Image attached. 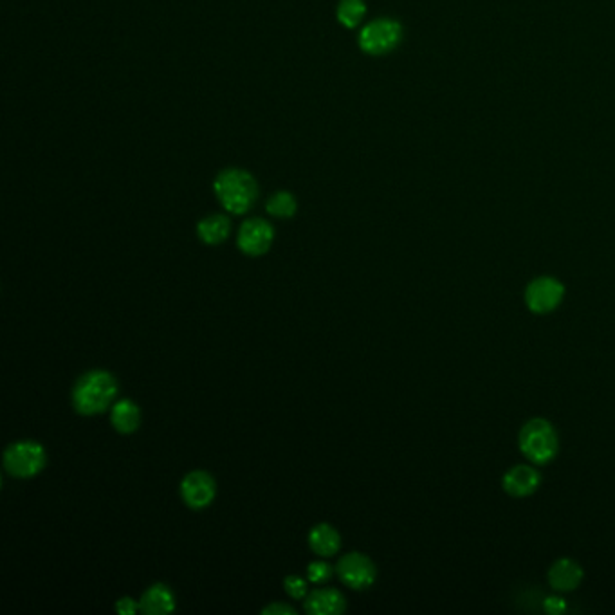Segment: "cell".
<instances>
[{"mask_svg":"<svg viewBox=\"0 0 615 615\" xmlns=\"http://www.w3.org/2000/svg\"><path fill=\"white\" fill-rule=\"evenodd\" d=\"M116 610L121 615H134L138 614L141 609H139V603L134 601L132 598H123V600L118 601Z\"/></svg>","mask_w":615,"mask_h":615,"instance_id":"obj_22","label":"cell"},{"mask_svg":"<svg viewBox=\"0 0 615 615\" xmlns=\"http://www.w3.org/2000/svg\"><path fill=\"white\" fill-rule=\"evenodd\" d=\"M229 231H231V224L226 215L206 216L205 220H201L197 226L199 238L209 245L222 244L229 236Z\"/></svg>","mask_w":615,"mask_h":615,"instance_id":"obj_16","label":"cell"},{"mask_svg":"<svg viewBox=\"0 0 615 615\" xmlns=\"http://www.w3.org/2000/svg\"><path fill=\"white\" fill-rule=\"evenodd\" d=\"M543 609H545V612H549V614H563V612L567 610V603H565V600L560 598V596H551V598H547V600L543 601Z\"/></svg>","mask_w":615,"mask_h":615,"instance_id":"obj_21","label":"cell"},{"mask_svg":"<svg viewBox=\"0 0 615 615\" xmlns=\"http://www.w3.org/2000/svg\"><path fill=\"white\" fill-rule=\"evenodd\" d=\"M502 485H504V491L509 496L525 498V496H531L538 491V487L542 485V475L533 466L518 464V466L507 469V473L504 475Z\"/></svg>","mask_w":615,"mask_h":615,"instance_id":"obj_10","label":"cell"},{"mask_svg":"<svg viewBox=\"0 0 615 615\" xmlns=\"http://www.w3.org/2000/svg\"><path fill=\"white\" fill-rule=\"evenodd\" d=\"M336 572L340 580L354 591H365L376 581L378 571L372 560L361 553H351L340 558Z\"/></svg>","mask_w":615,"mask_h":615,"instance_id":"obj_7","label":"cell"},{"mask_svg":"<svg viewBox=\"0 0 615 615\" xmlns=\"http://www.w3.org/2000/svg\"><path fill=\"white\" fill-rule=\"evenodd\" d=\"M347 601L336 589H320L305 600V610L311 615H340L345 612Z\"/></svg>","mask_w":615,"mask_h":615,"instance_id":"obj_12","label":"cell"},{"mask_svg":"<svg viewBox=\"0 0 615 615\" xmlns=\"http://www.w3.org/2000/svg\"><path fill=\"white\" fill-rule=\"evenodd\" d=\"M360 47L370 56L392 53L403 40V27L398 20L378 18L367 24L360 33Z\"/></svg>","mask_w":615,"mask_h":615,"instance_id":"obj_4","label":"cell"},{"mask_svg":"<svg viewBox=\"0 0 615 615\" xmlns=\"http://www.w3.org/2000/svg\"><path fill=\"white\" fill-rule=\"evenodd\" d=\"M565 298L563 283L554 276H538L525 289V305L534 314H551Z\"/></svg>","mask_w":615,"mask_h":615,"instance_id":"obj_6","label":"cell"},{"mask_svg":"<svg viewBox=\"0 0 615 615\" xmlns=\"http://www.w3.org/2000/svg\"><path fill=\"white\" fill-rule=\"evenodd\" d=\"M264 615H296V610L285 603H274L262 610Z\"/></svg>","mask_w":615,"mask_h":615,"instance_id":"obj_23","label":"cell"},{"mask_svg":"<svg viewBox=\"0 0 615 615\" xmlns=\"http://www.w3.org/2000/svg\"><path fill=\"white\" fill-rule=\"evenodd\" d=\"M111 420H112V426L120 433H125V435L134 433L141 424V411H139L136 403L123 399V401H118L112 407Z\"/></svg>","mask_w":615,"mask_h":615,"instance_id":"obj_15","label":"cell"},{"mask_svg":"<svg viewBox=\"0 0 615 615\" xmlns=\"http://www.w3.org/2000/svg\"><path fill=\"white\" fill-rule=\"evenodd\" d=\"M307 578L311 583H316V585L325 583L332 578V567L325 562H314L307 569Z\"/></svg>","mask_w":615,"mask_h":615,"instance_id":"obj_19","label":"cell"},{"mask_svg":"<svg viewBox=\"0 0 615 615\" xmlns=\"http://www.w3.org/2000/svg\"><path fill=\"white\" fill-rule=\"evenodd\" d=\"M585 578L581 565L571 558H560L549 569V583L556 592L576 591Z\"/></svg>","mask_w":615,"mask_h":615,"instance_id":"obj_11","label":"cell"},{"mask_svg":"<svg viewBox=\"0 0 615 615\" xmlns=\"http://www.w3.org/2000/svg\"><path fill=\"white\" fill-rule=\"evenodd\" d=\"M213 190L224 209L233 215L249 211L258 197V185L255 178L249 172L238 168L220 172L215 179Z\"/></svg>","mask_w":615,"mask_h":615,"instance_id":"obj_2","label":"cell"},{"mask_svg":"<svg viewBox=\"0 0 615 615\" xmlns=\"http://www.w3.org/2000/svg\"><path fill=\"white\" fill-rule=\"evenodd\" d=\"M45 466V451L34 440H20L11 444L4 453V467L16 478H31Z\"/></svg>","mask_w":615,"mask_h":615,"instance_id":"obj_5","label":"cell"},{"mask_svg":"<svg viewBox=\"0 0 615 615\" xmlns=\"http://www.w3.org/2000/svg\"><path fill=\"white\" fill-rule=\"evenodd\" d=\"M274 238V229L267 220L249 218L240 226L236 244L242 253L249 256H260L269 251Z\"/></svg>","mask_w":615,"mask_h":615,"instance_id":"obj_8","label":"cell"},{"mask_svg":"<svg viewBox=\"0 0 615 615\" xmlns=\"http://www.w3.org/2000/svg\"><path fill=\"white\" fill-rule=\"evenodd\" d=\"M215 480L206 471H192L181 482V496L192 509H205L215 498Z\"/></svg>","mask_w":615,"mask_h":615,"instance_id":"obj_9","label":"cell"},{"mask_svg":"<svg viewBox=\"0 0 615 615\" xmlns=\"http://www.w3.org/2000/svg\"><path fill=\"white\" fill-rule=\"evenodd\" d=\"M141 612L149 615H165L174 612L176 598L167 585H152L139 601Z\"/></svg>","mask_w":615,"mask_h":615,"instance_id":"obj_13","label":"cell"},{"mask_svg":"<svg viewBox=\"0 0 615 615\" xmlns=\"http://www.w3.org/2000/svg\"><path fill=\"white\" fill-rule=\"evenodd\" d=\"M309 545L318 556H334L341 547V538L332 525L320 524L309 533Z\"/></svg>","mask_w":615,"mask_h":615,"instance_id":"obj_14","label":"cell"},{"mask_svg":"<svg viewBox=\"0 0 615 615\" xmlns=\"http://www.w3.org/2000/svg\"><path fill=\"white\" fill-rule=\"evenodd\" d=\"M265 209L269 215L273 216H278V218H291L296 209H298V205H296V199L294 196H291L289 192H278L274 194L267 205H265Z\"/></svg>","mask_w":615,"mask_h":615,"instance_id":"obj_18","label":"cell"},{"mask_svg":"<svg viewBox=\"0 0 615 615\" xmlns=\"http://www.w3.org/2000/svg\"><path fill=\"white\" fill-rule=\"evenodd\" d=\"M518 444L527 460L538 466H545L554 460L560 449L556 428L542 417L531 418L522 426Z\"/></svg>","mask_w":615,"mask_h":615,"instance_id":"obj_3","label":"cell"},{"mask_svg":"<svg viewBox=\"0 0 615 615\" xmlns=\"http://www.w3.org/2000/svg\"><path fill=\"white\" fill-rule=\"evenodd\" d=\"M118 396V383L105 370L83 374L72 390V407L80 415H98L107 410Z\"/></svg>","mask_w":615,"mask_h":615,"instance_id":"obj_1","label":"cell"},{"mask_svg":"<svg viewBox=\"0 0 615 615\" xmlns=\"http://www.w3.org/2000/svg\"><path fill=\"white\" fill-rule=\"evenodd\" d=\"M367 14L365 0H340L338 5V20L341 25L354 29L361 24Z\"/></svg>","mask_w":615,"mask_h":615,"instance_id":"obj_17","label":"cell"},{"mask_svg":"<svg viewBox=\"0 0 615 615\" xmlns=\"http://www.w3.org/2000/svg\"><path fill=\"white\" fill-rule=\"evenodd\" d=\"M283 585H285V592H287L291 598H294V600H302V598L307 594V583H305V580L300 578V576H289V578H285Z\"/></svg>","mask_w":615,"mask_h":615,"instance_id":"obj_20","label":"cell"}]
</instances>
